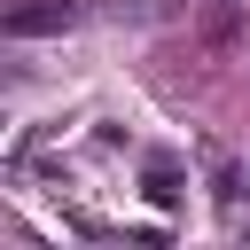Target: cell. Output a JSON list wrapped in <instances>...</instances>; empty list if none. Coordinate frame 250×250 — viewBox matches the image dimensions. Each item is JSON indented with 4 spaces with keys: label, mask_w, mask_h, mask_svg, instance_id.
<instances>
[{
    "label": "cell",
    "mask_w": 250,
    "mask_h": 250,
    "mask_svg": "<svg viewBox=\"0 0 250 250\" xmlns=\"http://www.w3.org/2000/svg\"><path fill=\"white\" fill-rule=\"evenodd\" d=\"M78 16H86L78 0H23V8H8L0 31H8V39H47V31H70Z\"/></svg>",
    "instance_id": "6da1fadb"
},
{
    "label": "cell",
    "mask_w": 250,
    "mask_h": 250,
    "mask_svg": "<svg viewBox=\"0 0 250 250\" xmlns=\"http://www.w3.org/2000/svg\"><path fill=\"white\" fill-rule=\"evenodd\" d=\"M234 31H242V0H211V8H203V39H211V47H227Z\"/></svg>",
    "instance_id": "7a4b0ae2"
},
{
    "label": "cell",
    "mask_w": 250,
    "mask_h": 250,
    "mask_svg": "<svg viewBox=\"0 0 250 250\" xmlns=\"http://www.w3.org/2000/svg\"><path fill=\"white\" fill-rule=\"evenodd\" d=\"M148 203H180V172L172 164H148Z\"/></svg>",
    "instance_id": "3957f363"
},
{
    "label": "cell",
    "mask_w": 250,
    "mask_h": 250,
    "mask_svg": "<svg viewBox=\"0 0 250 250\" xmlns=\"http://www.w3.org/2000/svg\"><path fill=\"white\" fill-rule=\"evenodd\" d=\"M219 195L242 203V195H250V164H227V172H219Z\"/></svg>",
    "instance_id": "277c9868"
}]
</instances>
